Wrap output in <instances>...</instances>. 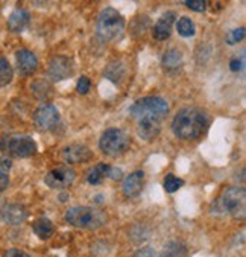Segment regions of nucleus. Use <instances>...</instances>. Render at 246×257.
<instances>
[{
    "label": "nucleus",
    "instance_id": "1",
    "mask_svg": "<svg viewBox=\"0 0 246 257\" xmlns=\"http://www.w3.org/2000/svg\"><path fill=\"white\" fill-rule=\"evenodd\" d=\"M208 126V114L198 107H185L173 117V134L182 140H194L201 137Z\"/></svg>",
    "mask_w": 246,
    "mask_h": 257
},
{
    "label": "nucleus",
    "instance_id": "2",
    "mask_svg": "<svg viewBox=\"0 0 246 257\" xmlns=\"http://www.w3.org/2000/svg\"><path fill=\"white\" fill-rule=\"evenodd\" d=\"M169 113V104L160 96H147L135 100L129 108V114L138 120L161 122Z\"/></svg>",
    "mask_w": 246,
    "mask_h": 257
},
{
    "label": "nucleus",
    "instance_id": "3",
    "mask_svg": "<svg viewBox=\"0 0 246 257\" xmlns=\"http://www.w3.org/2000/svg\"><path fill=\"white\" fill-rule=\"evenodd\" d=\"M66 219L70 225L76 228H85V230H96L101 228L107 218L105 213L93 207H73L66 212Z\"/></svg>",
    "mask_w": 246,
    "mask_h": 257
},
{
    "label": "nucleus",
    "instance_id": "4",
    "mask_svg": "<svg viewBox=\"0 0 246 257\" xmlns=\"http://www.w3.org/2000/svg\"><path fill=\"white\" fill-rule=\"evenodd\" d=\"M125 28V20L114 8H105L97 19V35L104 41L116 40Z\"/></svg>",
    "mask_w": 246,
    "mask_h": 257
},
{
    "label": "nucleus",
    "instance_id": "5",
    "mask_svg": "<svg viewBox=\"0 0 246 257\" xmlns=\"http://www.w3.org/2000/svg\"><path fill=\"white\" fill-rule=\"evenodd\" d=\"M0 149L16 159H28L37 154V143L29 136H7L0 140Z\"/></svg>",
    "mask_w": 246,
    "mask_h": 257
},
{
    "label": "nucleus",
    "instance_id": "6",
    "mask_svg": "<svg viewBox=\"0 0 246 257\" xmlns=\"http://www.w3.org/2000/svg\"><path fill=\"white\" fill-rule=\"evenodd\" d=\"M129 145H131V137L120 128L107 130L99 140L101 151L110 157L120 156V154L128 151Z\"/></svg>",
    "mask_w": 246,
    "mask_h": 257
},
{
    "label": "nucleus",
    "instance_id": "7",
    "mask_svg": "<svg viewBox=\"0 0 246 257\" xmlns=\"http://www.w3.org/2000/svg\"><path fill=\"white\" fill-rule=\"evenodd\" d=\"M222 209L234 218H244L246 213V192L243 187H228L220 198Z\"/></svg>",
    "mask_w": 246,
    "mask_h": 257
},
{
    "label": "nucleus",
    "instance_id": "8",
    "mask_svg": "<svg viewBox=\"0 0 246 257\" xmlns=\"http://www.w3.org/2000/svg\"><path fill=\"white\" fill-rule=\"evenodd\" d=\"M60 111L52 104H41L34 113V123L40 131H49L58 125Z\"/></svg>",
    "mask_w": 246,
    "mask_h": 257
},
{
    "label": "nucleus",
    "instance_id": "9",
    "mask_svg": "<svg viewBox=\"0 0 246 257\" xmlns=\"http://www.w3.org/2000/svg\"><path fill=\"white\" fill-rule=\"evenodd\" d=\"M76 178V172L69 168V166H60L57 169H52L51 172H47V175L44 177V183L46 186H49L51 189H66L69 187Z\"/></svg>",
    "mask_w": 246,
    "mask_h": 257
},
{
    "label": "nucleus",
    "instance_id": "10",
    "mask_svg": "<svg viewBox=\"0 0 246 257\" xmlns=\"http://www.w3.org/2000/svg\"><path fill=\"white\" fill-rule=\"evenodd\" d=\"M73 70H75V66L69 57L58 55V57H54L52 61L49 63V76L57 82L70 78L73 75Z\"/></svg>",
    "mask_w": 246,
    "mask_h": 257
},
{
    "label": "nucleus",
    "instance_id": "11",
    "mask_svg": "<svg viewBox=\"0 0 246 257\" xmlns=\"http://www.w3.org/2000/svg\"><path fill=\"white\" fill-rule=\"evenodd\" d=\"M93 152L88 146L85 145H69L63 149V160L69 165H76V163H85L91 160Z\"/></svg>",
    "mask_w": 246,
    "mask_h": 257
},
{
    "label": "nucleus",
    "instance_id": "12",
    "mask_svg": "<svg viewBox=\"0 0 246 257\" xmlns=\"http://www.w3.org/2000/svg\"><path fill=\"white\" fill-rule=\"evenodd\" d=\"M16 63H17V69H19L20 75H23V76L32 75L38 67V60H37L35 54L28 49L17 50L16 52Z\"/></svg>",
    "mask_w": 246,
    "mask_h": 257
},
{
    "label": "nucleus",
    "instance_id": "13",
    "mask_svg": "<svg viewBox=\"0 0 246 257\" xmlns=\"http://www.w3.org/2000/svg\"><path fill=\"white\" fill-rule=\"evenodd\" d=\"M0 216L2 219L11 225H19L22 222H25V219L28 218V210L23 207L22 204L17 202H10L5 204L2 210H0Z\"/></svg>",
    "mask_w": 246,
    "mask_h": 257
},
{
    "label": "nucleus",
    "instance_id": "14",
    "mask_svg": "<svg viewBox=\"0 0 246 257\" xmlns=\"http://www.w3.org/2000/svg\"><path fill=\"white\" fill-rule=\"evenodd\" d=\"M175 20H176V14H175V13L169 11V13L163 14V16L158 19V22L155 23V26H154V32H152L154 37H155L158 41L167 40V38L170 37V34H172V26H173Z\"/></svg>",
    "mask_w": 246,
    "mask_h": 257
},
{
    "label": "nucleus",
    "instance_id": "15",
    "mask_svg": "<svg viewBox=\"0 0 246 257\" xmlns=\"http://www.w3.org/2000/svg\"><path fill=\"white\" fill-rule=\"evenodd\" d=\"M143 183H144V172L143 171H135V172L129 174L123 180V193L129 198L140 195V192L143 189Z\"/></svg>",
    "mask_w": 246,
    "mask_h": 257
},
{
    "label": "nucleus",
    "instance_id": "16",
    "mask_svg": "<svg viewBox=\"0 0 246 257\" xmlns=\"http://www.w3.org/2000/svg\"><path fill=\"white\" fill-rule=\"evenodd\" d=\"M29 20H31V16L26 10H22V8L14 10L11 16L8 17V29L11 32L19 34L29 25Z\"/></svg>",
    "mask_w": 246,
    "mask_h": 257
},
{
    "label": "nucleus",
    "instance_id": "17",
    "mask_svg": "<svg viewBox=\"0 0 246 257\" xmlns=\"http://www.w3.org/2000/svg\"><path fill=\"white\" fill-rule=\"evenodd\" d=\"M161 131V122L157 120H138L137 122V133L143 140H154Z\"/></svg>",
    "mask_w": 246,
    "mask_h": 257
},
{
    "label": "nucleus",
    "instance_id": "18",
    "mask_svg": "<svg viewBox=\"0 0 246 257\" xmlns=\"http://www.w3.org/2000/svg\"><path fill=\"white\" fill-rule=\"evenodd\" d=\"M110 169L111 166L107 165V163H99V165H96L87 175V181L93 186H97V184H101L108 175H110Z\"/></svg>",
    "mask_w": 246,
    "mask_h": 257
},
{
    "label": "nucleus",
    "instance_id": "19",
    "mask_svg": "<svg viewBox=\"0 0 246 257\" xmlns=\"http://www.w3.org/2000/svg\"><path fill=\"white\" fill-rule=\"evenodd\" d=\"M32 230L40 239L46 240L54 234V224L51 222V219H47V218H38L37 221H34Z\"/></svg>",
    "mask_w": 246,
    "mask_h": 257
},
{
    "label": "nucleus",
    "instance_id": "20",
    "mask_svg": "<svg viewBox=\"0 0 246 257\" xmlns=\"http://www.w3.org/2000/svg\"><path fill=\"white\" fill-rule=\"evenodd\" d=\"M161 64L166 70H178L182 66V54L176 49H170L163 55Z\"/></svg>",
    "mask_w": 246,
    "mask_h": 257
},
{
    "label": "nucleus",
    "instance_id": "21",
    "mask_svg": "<svg viewBox=\"0 0 246 257\" xmlns=\"http://www.w3.org/2000/svg\"><path fill=\"white\" fill-rule=\"evenodd\" d=\"M14 70L10 64V61L4 57H0V87H5L13 81Z\"/></svg>",
    "mask_w": 246,
    "mask_h": 257
},
{
    "label": "nucleus",
    "instance_id": "22",
    "mask_svg": "<svg viewBox=\"0 0 246 257\" xmlns=\"http://www.w3.org/2000/svg\"><path fill=\"white\" fill-rule=\"evenodd\" d=\"M185 255H187V249H185V246L182 243H179V242H169L164 246V249H163L160 257H185Z\"/></svg>",
    "mask_w": 246,
    "mask_h": 257
},
{
    "label": "nucleus",
    "instance_id": "23",
    "mask_svg": "<svg viewBox=\"0 0 246 257\" xmlns=\"http://www.w3.org/2000/svg\"><path fill=\"white\" fill-rule=\"evenodd\" d=\"M123 75H125V66H123L120 61L111 63V64L107 67V70H105V76H107L110 81H113L114 84L120 82V79L123 78Z\"/></svg>",
    "mask_w": 246,
    "mask_h": 257
},
{
    "label": "nucleus",
    "instance_id": "24",
    "mask_svg": "<svg viewBox=\"0 0 246 257\" xmlns=\"http://www.w3.org/2000/svg\"><path fill=\"white\" fill-rule=\"evenodd\" d=\"M176 29L181 37H193L196 34V26L188 17H181L176 23Z\"/></svg>",
    "mask_w": 246,
    "mask_h": 257
},
{
    "label": "nucleus",
    "instance_id": "25",
    "mask_svg": "<svg viewBox=\"0 0 246 257\" xmlns=\"http://www.w3.org/2000/svg\"><path fill=\"white\" fill-rule=\"evenodd\" d=\"M182 184H184V181H182L181 178L172 175V174L166 175V178H164V189H166V192H169V193L176 192Z\"/></svg>",
    "mask_w": 246,
    "mask_h": 257
},
{
    "label": "nucleus",
    "instance_id": "26",
    "mask_svg": "<svg viewBox=\"0 0 246 257\" xmlns=\"http://www.w3.org/2000/svg\"><path fill=\"white\" fill-rule=\"evenodd\" d=\"M243 38H244V28H238V29L231 31V32L226 35V43L232 46V44L241 41Z\"/></svg>",
    "mask_w": 246,
    "mask_h": 257
},
{
    "label": "nucleus",
    "instance_id": "27",
    "mask_svg": "<svg viewBox=\"0 0 246 257\" xmlns=\"http://www.w3.org/2000/svg\"><path fill=\"white\" fill-rule=\"evenodd\" d=\"M185 7H188L191 11L196 13H204L207 10V2H204V0H187Z\"/></svg>",
    "mask_w": 246,
    "mask_h": 257
},
{
    "label": "nucleus",
    "instance_id": "28",
    "mask_svg": "<svg viewBox=\"0 0 246 257\" xmlns=\"http://www.w3.org/2000/svg\"><path fill=\"white\" fill-rule=\"evenodd\" d=\"M91 88V81L87 78V76H81L78 84H76V90L79 94H87Z\"/></svg>",
    "mask_w": 246,
    "mask_h": 257
},
{
    "label": "nucleus",
    "instance_id": "29",
    "mask_svg": "<svg viewBox=\"0 0 246 257\" xmlns=\"http://www.w3.org/2000/svg\"><path fill=\"white\" fill-rule=\"evenodd\" d=\"M154 255H155V249L152 246H144L138 249L134 257H154Z\"/></svg>",
    "mask_w": 246,
    "mask_h": 257
},
{
    "label": "nucleus",
    "instance_id": "30",
    "mask_svg": "<svg viewBox=\"0 0 246 257\" xmlns=\"http://www.w3.org/2000/svg\"><path fill=\"white\" fill-rule=\"evenodd\" d=\"M4 257H29V254H28V252H25L23 249L11 248V249H8V251L4 254Z\"/></svg>",
    "mask_w": 246,
    "mask_h": 257
},
{
    "label": "nucleus",
    "instance_id": "31",
    "mask_svg": "<svg viewBox=\"0 0 246 257\" xmlns=\"http://www.w3.org/2000/svg\"><path fill=\"white\" fill-rule=\"evenodd\" d=\"M229 69L232 72H240L243 69V58H234L229 63Z\"/></svg>",
    "mask_w": 246,
    "mask_h": 257
},
{
    "label": "nucleus",
    "instance_id": "32",
    "mask_svg": "<svg viewBox=\"0 0 246 257\" xmlns=\"http://www.w3.org/2000/svg\"><path fill=\"white\" fill-rule=\"evenodd\" d=\"M8 186H10V177H8V174L0 171V192H4Z\"/></svg>",
    "mask_w": 246,
    "mask_h": 257
},
{
    "label": "nucleus",
    "instance_id": "33",
    "mask_svg": "<svg viewBox=\"0 0 246 257\" xmlns=\"http://www.w3.org/2000/svg\"><path fill=\"white\" fill-rule=\"evenodd\" d=\"M11 160L8 159V157H0V171L2 172H7L8 174V171L11 169Z\"/></svg>",
    "mask_w": 246,
    "mask_h": 257
},
{
    "label": "nucleus",
    "instance_id": "34",
    "mask_svg": "<svg viewBox=\"0 0 246 257\" xmlns=\"http://www.w3.org/2000/svg\"><path fill=\"white\" fill-rule=\"evenodd\" d=\"M110 178H113V180H120L122 178V171L120 169H114V168H111L110 169V175H108Z\"/></svg>",
    "mask_w": 246,
    "mask_h": 257
}]
</instances>
